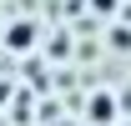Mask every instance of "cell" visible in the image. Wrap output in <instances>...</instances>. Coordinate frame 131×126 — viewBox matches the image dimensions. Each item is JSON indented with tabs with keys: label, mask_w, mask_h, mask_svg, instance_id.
Segmentation results:
<instances>
[{
	"label": "cell",
	"mask_w": 131,
	"mask_h": 126,
	"mask_svg": "<svg viewBox=\"0 0 131 126\" xmlns=\"http://www.w3.org/2000/svg\"><path fill=\"white\" fill-rule=\"evenodd\" d=\"M106 46L126 56V50H131V25H121V20H116V25H106Z\"/></svg>",
	"instance_id": "cell-3"
},
{
	"label": "cell",
	"mask_w": 131,
	"mask_h": 126,
	"mask_svg": "<svg viewBox=\"0 0 131 126\" xmlns=\"http://www.w3.org/2000/svg\"><path fill=\"white\" fill-rule=\"evenodd\" d=\"M40 46V25H35V20H10V25H5V50H35Z\"/></svg>",
	"instance_id": "cell-2"
},
{
	"label": "cell",
	"mask_w": 131,
	"mask_h": 126,
	"mask_svg": "<svg viewBox=\"0 0 131 126\" xmlns=\"http://www.w3.org/2000/svg\"><path fill=\"white\" fill-rule=\"evenodd\" d=\"M91 5H96L101 15H116V0H91Z\"/></svg>",
	"instance_id": "cell-4"
},
{
	"label": "cell",
	"mask_w": 131,
	"mask_h": 126,
	"mask_svg": "<svg viewBox=\"0 0 131 126\" xmlns=\"http://www.w3.org/2000/svg\"><path fill=\"white\" fill-rule=\"evenodd\" d=\"M61 126H66V121H61Z\"/></svg>",
	"instance_id": "cell-6"
},
{
	"label": "cell",
	"mask_w": 131,
	"mask_h": 126,
	"mask_svg": "<svg viewBox=\"0 0 131 126\" xmlns=\"http://www.w3.org/2000/svg\"><path fill=\"white\" fill-rule=\"evenodd\" d=\"M116 111H121L116 91H91V101H86V126H116Z\"/></svg>",
	"instance_id": "cell-1"
},
{
	"label": "cell",
	"mask_w": 131,
	"mask_h": 126,
	"mask_svg": "<svg viewBox=\"0 0 131 126\" xmlns=\"http://www.w3.org/2000/svg\"><path fill=\"white\" fill-rule=\"evenodd\" d=\"M5 96H10V86H5V81H0V101H5Z\"/></svg>",
	"instance_id": "cell-5"
}]
</instances>
